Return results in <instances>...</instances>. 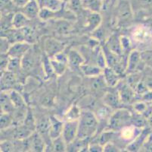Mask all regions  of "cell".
<instances>
[{"mask_svg":"<svg viewBox=\"0 0 152 152\" xmlns=\"http://www.w3.org/2000/svg\"><path fill=\"white\" fill-rule=\"evenodd\" d=\"M49 119H50L49 136H50L51 139H55L61 136L64 122L60 120L55 116H51Z\"/></svg>","mask_w":152,"mask_h":152,"instance_id":"obj_15","label":"cell"},{"mask_svg":"<svg viewBox=\"0 0 152 152\" xmlns=\"http://www.w3.org/2000/svg\"><path fill=\"white\" fill-rule=\"evenodd\" d=\"M145 63L141 57V53L138 50H132L128 55L126 62V72L128 74L139 72L143 69Z\"/></svg>","mask_w":152,"mask_h":152,"instance_id":"obj_4","label":"cell"},{"mask_svg":"<svg viewBox=\"0 0 152 152\" xmlns=\"http://www.w3.org/2000/svg\"><path fill=\"white\" fill-rule=\"evenodd\" d=\"M20 69H21V59H20L12 58V57H10V60H9V66H8L7 70L16 73Z\"/></svg>","mask_w":152,"mask_h":152,"instance_id":"obj_33","label":"cell"},{"mask_svg":"<svg viewBox=\"0 0 152 152\" xmlns=\"http://www.w3.org/2000/svg\"><path fill=\"white\" fill-rule=\"evenodd\" d=\"M51 151L64 152L67 151V145L61 136L58 137L55 139H52L50 147Z\"/></svg>","mask_w":152,"mask_h":152,"instance_id":"obj_27","label":"cell"},{"mask_svg":"<svg viewBox=\"0 0 152 152\" xmlns=\"http://www.w3.org/2000/svg\"><path fill=\"white\" fill-rule=\"evenodd\" d=\"M142 100L148 104H151L152 102V90H149L145 94L142 96Z\"/></svg>","mask_w":152,"mask_h":152,"instance_id":"obj_46","label":"cell"},{"mask_svg":"<svg viewBox=\"0 0 152 152\" xmlns=\"http://www.w3.org/2000/svg\"><path fill=\"white\" fill-rule=\"evenodd\" d=\"M142 149H143V151H145L152 152V132L150 133Z\"/></svg>","mask_w":152,"mask_h":152,"instance_id":"obj_45","label":"cell"},{"mask_svg":"<svg viewBox=\"0 0 152 152\" xmlns=\"http://www.w3.org/2000/svg\"><path fill=\"white\" fill-rule=\"evenodd\" d=\"M31 48V44H29L27 42H18L11 45L10 49L8 52V55L12 58H18L21 59Z\"/></svg>","mask_w":152,"mask_h":152,"instance_id":"obj_8","label":"cell"},{"mask_svg":"<svg viewBox=\"0 0 152 152\" xmlns=\"http://www.w3.org/2000/svg\"><path fill=\"white\" fill-rule=\"evenodd\" d=\"M102 16L99 12H90L86 17V29L89 31H94L100 26Z\"/></svg>","mask_w":152,"mask_h":152,"instance_id":"obj_21","label":"cell"},{"mask_svg":"<svg viewBox=\"0 0 152 152\" xmlns=\"http://www.w3.org/2000/svg\"><path fill=\"white\" fill-rule=\"evenodd\" d=\"M78 120L66 121L64 122L61 137L66 142V144H71L77 139L78 136Z\"/></svg>","mask_w":152,"mask_h":152,"instance_id":"obj_5","label":"cell"},{"mask_svg":"<svg viewBox=\"0 0 152 152\" xmlns=\"http://www.w3.org/2000/svg\"><path fill=\"white\" fill-rule=\"evenodd\" d=\"M17 83V76L15 72L11 71H5L1 74V88L2 90L8 91L12 88Z\"/></svg>","mask_w":152,"mask_h":152,"instance_id":"obj_14","label":"cell"},{"mask_svg":"<svg viewBox=\"0 0 152 152\" xmlns=\"http://www.w3.org/2000/svg\"><path fill=\"white\" fill-rule=\"evenodd\" d=\"M105 47L112 53L120 55L123 53V49L121 46V37L117 35H112L109 37L107 41L106 42Z\"/></svg>","mask_w":152,"mask_h":152,"instance_id":"obj_20","label":"cell"},{"mask_svg":"<svg viewBox=\"0 0 152 152\" xmlns=\"http://www.w3.org/2000/svg\"><path fill=\"white\" fill-rule=\"evenodd\" d=\"M28 140L30 149L32 151L41 152L44 151L46 149L45 140L38 132L32 134L30 137H28Z\"/></svg>","mask_w":152,"mask_h":152,"instance_id":"obj_12","label":"cell"},{"mask_svg":"<svg viewBox=\"0 0 152 152\" xmlns=\"http://www.w3.org/2000/svg\"><path fill=\"white\" fill-rule=\"evenodd\" d=\"M12 44L9 39L5 37H1V53H8Z\"/></svg>","mask_w":152,"mask_h":152,"instance_id":"obj_39","label":"cell"},{"mask_svg":"<svg viewBox=\"0 0 152 152\" xmlns=\"http://www.w3.org/2000/svg\"><path fill=\"white\" fill-rule=\"evenodd\" d=\"M80 69L83 72V73L90 78L99 77L103 73V69H102L100 66L98 65H92V64H86L83 63L80 66Z\"/></svg>","mask_w":152,"mask_h":152,"instance_id":"obj_19","label":"cell"},{"mask_svg":"<svg viewBox=\"0 0 152 152\" xmlns=\"http://www.w3.org/2000/svg\"><path fill=\"white\" fill-rule=\"evenodd\" d=\"M77 139H89L96 133L99 128L98 117L89 110H83L78 119Z\"/></svg>","mask_w":152,"mask_h":152,"instance_id":"obj_1","label":"cell"},{"mask_svg":"<svg viewBox=\"0 0 152 152\" xmlns=\"http://www.w3.org/2000/svg\"><path fill=\"white\" fill-rule=\"evenodd\" d=\"M152 34L150 29L146 26L140 25L134 29L132 32V38L135 43L144 44L148 43L151 39Z\"/></svg>","mask_w":152,"mask_h":152,"instance_id":"obj_10","label":"cell"},{"mask_svg":"<svg viewBox=\"0 0 152 152\" xmlns=\"http://www.w3.org/2000/svg\"><path fill=\"white\" fill-rule=\"evenodd\" d=\"M44 48H45V53L47 54L48 57L52 58L58 53L62 52L64 47V44L58 40H55L54 38H49L45 40L44 43Z\"/></svg>","mask_w":152,"mask_h":152,"instance_id":"obj_11","label":"cell"},{"mask_svg":"<svg viewBox=\"0 0 152 152\" xmlns=\"http://www.w3.org/2000/svg\"><path fill=\"white\" fill-rule=\"evenodd\" d=\"M83 8L90 12H99L102 8V0H81Z\"/></svg>","mask_w":152,"mask_h":152,"instance_id":"obj_25","label":"cell"},{"mask_svg":"<svg viewBox=\"0 0 152 152\" xmlns=\"http://www.w3.org/2000/svg\"><path fill=\"white\" fill-rule=\"evenodd\" d=\"M89 151L91 152H101L104 151V146L99 143V142L89 143Z\"/></svg>","mask_w":152,"mask_h":152,"instance_id":"obj_44","label":"cell"},{"mask_svg":"<svg viewBox=\"0 0 152 152\" xmlns=\"http://www.w3.org/2000/svg\"><path fill=\"white\" fill-rule=\"evenodd\" d=\"M15 107L13 104L12 98H11L9 92L2 90L1 93V112L12 113L15 112Z\"/></svg>","mask_w":152,"mask_h":152,"instance_id":"obj_18","label":"cell"},{"mask_svg":"<svg viewBox=\"0 0 152 152\" xmlns=\"http://www.w3.org/2000/svg\"><path fill=\"white\" fill-rule=\"evenodd\" d=\"M12 1H13L14 4H15L18 8H23L30 0H12Z\"/></svg>","mask_w":152,"mask_h":152,"instance_id":"obj_47","label":"cell"},{"mask_svg":"<svg viewBox=\"0 0 152 152\" xmlns=\"http://www.w3.org/2000/svg\"><path fill=\"white\" fill-rule=\"evenodd\" d=\"M67 58L68 65L72 68H80L85 62L83 56L75 50H71L67 53Z\"/></svg>","mask_w":152,"mask_h":152,"instance_id":"obj_22","label":"cell"},{"mask_svg":"<svg viewBox=\"0 0 152 152\" xmlns=\"http://www.w3.org/2000/svg\"><path fill=\"white\" fill-rule=\"evenodd\" d=\"M50 59V62L51 65L52 66V69H53L55 74L56 75H61L64 73L66 69H67L68 63L64 62H62V61L58 60L55 58H49Z\"/></svg>","mask_w":152,"mask_h":152,"instance_id":"obj_28","label":"cell"},{"mask_svg":"<svg viewBox=\"0 0 152 152\" xmlns=\"http://www.w3.org/2000/svg\"><path fill=\"white\" fill-rule=\"evenodd\" d=\"M0 8H1V15H9L14 14L15 8H18L14 4L12 0H0Z\"/></svg>","mask_w":152,"mask_h":152,"instance_id":"obj_30","label":"cell"},{"mask_svg":"<svg viewBox=\"0 0 152 152\" xmlns=\"http://www.w3.org/2000/svg\"><path fill=\"white\" fill-rule=\"evenodd\" d=\"M121 148H119L115 143L110 142L104 145V151L105 152H118L121 151Z\"/></svg>","mask_w":152,"mask_h":152,"instance_id":"obj_41","label":"cell"},{"mask_svg":"<svg viewBox=\"0 0 152 152\" xmlns=\"http://www.w3.org/2000/svg\"><path fill=\"white\" fill-rule=\"evenodd\" d=\"M67 21L61 20V22L58 24L57 28L60 31V33H66L67 31H70V25L69 24V22L67 23Z\"/></svg>","mask_w":152,"mask_h":152,"instance_id":"obj_42","label":"cell"},{"mask_svg":"<svg viewBox=\"0 0 152 152\" xmlns=\"http://www.w3.org/2000/svg\"><path fill=\"white\" fill-rule=\"evenodd\" d=\"M133 116L126 109H118L110 116L108 122L109 129L119 132L123 128L132 125Z\"/></svg>","mask_w":152,"mask_h":152,"instance_id":"obj_2","label":"cell"},{"mask_svg":"<svg viewBox=\"0 0 152 152\" xmlns=\"http://www.w3.org/2000/svg\"><path fill=\"white\" fill-rule=\"evenodd\" d=\"M148 106L147 103L143 101V100L140 101V102H136L134 104V109H135V112L139 114H145V113L148 110Z\"/></svg>","mask_w":152,"mask_h":152,"instance_id":"obj_37","label":"cell"},{"mask_svg":"<svg viewBox=\"0 0 152 152\" xmlns=\"http://www.w3.org/2000/svg\"><path fill=\"white\" fill-rule=\"evenodd\" d=\"M82 111L77 106H73L69 109V110L65 114L66 121L78 120L80 117Z\"/></svg>","mask_w":152,"mask_h":152,"instance_id":"obj_31","label":"cell"},{"mask_svg":"<svg viewBox=\"0 0 152 152\" xmlns=\"http://www.w3.org/2000/svg\"><path fill=\"white\" fill-rule=\"evenodd\" d=\"M30 19L23 12H18L14 14L12 18V26L14 28L21 29L27 27Z\"/></svg>","mask_w":152,"mask_h":152,"instance_id":"obj_24","label":"cell"},{"mask_svg":"<svg viewBox=\"0 0 152 152\" xmlns=\"http://www.w3.org/2000/svg\"><path fill=\"white\" fill-rule=\"evenodd\" d=\"M10 56L8 53H1V72L7 71L9 66Z\"/></svg>","mask_w":152,"mask_h":152,"instance_id":"obj_38","label":"cell"},{"mask_svg":"<svg viewBox=\"0 0 152 152\" xmlns=\"http://www.w3.org/2000/svg\"><path fill=\"white\" fill-rule=\"evenodd\" d=\"M14 119L11 113L1 112V130L12 127Z\"/></svg>","mask_w":152,"mask_h":152,"instance_id":"obj_32","label":"cell"},{"mask_svg":"<svg viewBox=\"0 0 152 152\" xmlns=\"http://www.w3.org/2000/svg\"><path fill=\"white\" fill-rule=\"evenodd\" d=\"M151 132V129L149 128H143L139 136L126 146L127 151H139L142 150L144 144L145 143Z\"/></svg>","mask_w":152,"mask_h":152,"instance_id":"obj_9","label":"cell"},{"mask_svg":"<svg viewBox=\"0 0 152 152\" xmlns=\"http://www.w3.org/2000/svg\"><path fill=\"white\" fill-rule=\"evenodd\" d=\"M142 130V128L136 127L134 125L126 126V127L123 128L121 130L117 132L118 139L125 143L127 146L139 136Z\"/></svg>","mask_w":152,"mask_h":152,"instance_id":"obj_6","label":"cell"},{"mask_svg":"<svg viewBox=\"0 0 152 152\" xmlns=\"http://www.w3.org/2000/svg\"><path fill=\"white\" fill-rule=\"evenodd\" d=\"M141 57L145 65L152 69V50H146L141 52Z\"/></svg>","mask_w":152,"mask_h":152,"instance_id":"obj_34","label":"cell"},{"mask_svg":"<svg viewBox=\"0 0 152 152\" xmlns=\"http://www.w3.org/2000/svg\"><path fill=\"white\" fill-rule=\"evenodd\" d=\"M120 74L110 67H105L103 70V77L106 85L110 87H115L120 82Z\"/></svg>","mask_w":152,"mask_h":152,"instance_id":"obj_16","label":"cell"},{"mask_svg":"<svg viewBox=\"0 0 152 152\" xmlns=\"http://www.w3.org/2000/svg\"><path fill=\"white\" fill-rule=\"evenodd\" d=\"M1 151L2 152H12L15 151V141L12 142L10 140H2L1 141Z\"/></svg>","mask_w":152,"mask_h":152,"instance_id":"obj_36","label":"cell"},{"mask_svg":"<svg viewBox=\"0 0 152 152\" xmlns=\"http://www.w3.org/2000/svg\"><path fill=\"white\" fill-rule=\"evenodd\" d=\"M116 19L121 24L130 22L133 15V9L130 0H119L116 6Z\"/></svg>","mask_w":152,"mask_h":152,"instance_id":"obj_3","label":"cell"},{"mask_svg":"<svg viewBox=\"0 0 152 152\" xmlns=\"http://www.w3.org/2000/svg\"><path fill=\"white\" fill-rule=\"evenodd\" d=\"M36 65L37 59L31 48L21 59V70L24 72H30L35 68Z\"/></svg>","mask_w":152,"mask_h":152,"instance_id":"obj_17","label":"cell"},{"mask_svg":"<svg viewBox=\"0 0 152 152\" xmlns=\"http://www.w3.org/2000/svg\"><path fill=\"white\" fill-rule=\"evenodd\" d=\"M40 5L41 8H48L50 10L58 11L63 8L64 5L59 0H37Z\"/></svg>","mask_w":152,"mask_h":152,"instance_id":"obj_26","label":"cell"},{"mask_svg":"<svg viewBox=\"0 0 152 152\" xmlns=\"http://www.w3.org/2000/svg\"><path fill=\"white\" fill-rule=\"evenodd\" d=\"M60 2H61L62 3L64 4H68L69 2H70V0H59Z\"/></svg>","mask_w":152,"mask_h":152,"instance_id":"obj_48","label":"cell"},{"mask_svg":"<svg viewBox=\"0 0 152 152\" xmlns=\"http://www.w3.org/2000/svg\"><path fill=\"white\" fill-rule=\"evenodd\" d=\"M121 42L123 49V53L130 50L131 47H132V42H131V40L129 37H125V36L121 37Z\"/></svg>","mask_w":152,"mask_h":152,"instance_id":"obj_40","label":"cell"},{"mask_svg":"<svg viewBox=\"0 0 152 152\" xmlns=\"http://www.w3.org/2000/svg\"><path fill=\"white\" fill-rule=\"evenodd\" d=\"M148 69V72H146L145 75L143 77L142 81L150 90H152V69H149V68Z\"/></svg>","mask_w":152,"mask_h":152,"instance_id":"obj_43","label":"cell"},{"mask_svg":"<svg viewBox=\"0 0 152 152\" xmlns=\"http://www.w3.org/2000/svg\"><path fill=\"white\" fill-rule=\"evenodd\" d=\"M41 7L37 0H30L23 8L20 12H23L30 20L39 17Z\"/></svg>","mask_w":152,"mask_h":152,"instance_id":"obj_13","label":"cell"},{"mask_svg":"<svg viewBox=\"0 0 152 152\" xmlns=\"http://www.w3.org/2000/svg\"><path fill=\"white\" fill-rule=\"evenodd\" d=\"M117 86L118 87L117 90L123 104H129L135 99L136 95L135 90L127 82H119Z\"/></svg>","mask_w":152,"mask_h":152,"instance_id":"obj_7","label":"cell"},{"mask_svg":"<svg viewBox=\"0 0 152 152\" xmlns=\"http://www.w3.org/2000/svg\"><path fill=\"white\" fill-rule=\"evenodd\" d=\"M129 78H128V81L127 83L129 84V85L135 90L136 86L138 85V84L142 80V75L139 72H135V73L129 74Z\"/></svg>","mask_w":152,"mask_h":152,"instance_id":"obj_35","label":"cell"},{"mask_svg":"<svg viewBox=\"0 0 152 152\" xmlns=\"http://www.w3.org/2000/svg\"><path fill=\"white\" fill-rule=\"evenodd\" d=\"M11 98H12L13 104L15 105V109L17 110H26V103L23 97L20 95L18 92L12 90L9 92Z\"/></svg>","mask_w":152,"mask_h":152,"instance_id":"obj_29","label":"cell"},{"mask_svg":"<svg viewBox=\"0 0 152 152\" xmlns=\"http://www.w3.org/2000/svg\"><path fill=\"white\" fill-rule=\"evenodd\" d=\"M104 103L107 107L117 108L122 102L117 90L116 92H107L104 97Z\"/></svg>","mask_w":152,"mask_h":152,"instance_id":"obj_23","label":"cell"}]
</instances>
